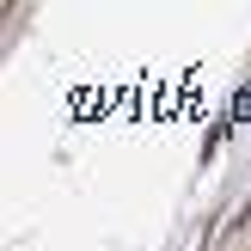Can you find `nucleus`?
I'll list each match as a JSON object with an SVG mask.
<instances>
[]
</instances>
